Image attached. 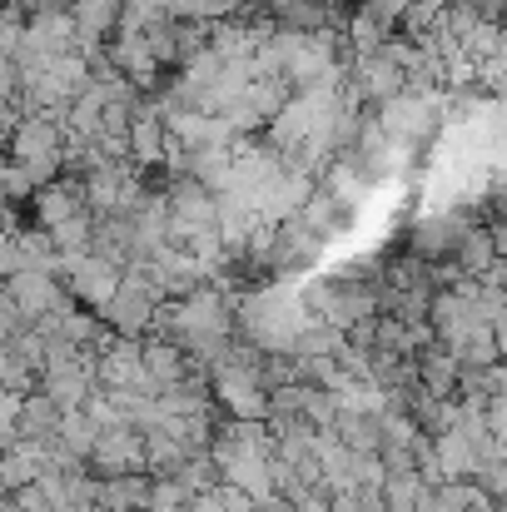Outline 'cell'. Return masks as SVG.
<instances>
[{
  "label": "cell",
  "mask_w": 507,
  "mask_h": 512,
  "mask_svg": "<svg viewBox=\"0 0 507 512\" xmlns=\"http://www.w3.org/2000/svg\"><path fill=\"white\" fill-rule=\"evenodd\" d=\"M378 294H383V284L334 274V279H324L319 289H309V309H314L324 324H334V329L348 334L353 324H363V319H373V314H378Z\"/></svg>",
  "instance_id": "obj_1"
},
{
  "label": "cell",
  "mask_w": 507,
  "mask_h": 512,
  "mask_svg": "<svg viewBox=\"0 0 507 512\" xmlns=\"http://www.w3.org/2000/svg\"><path fill=\"white\" fill-rule=\"evenodd\" d=\"M55 274H60V284L75 294V304H85V309H105L115 294H120V284H125V269L120 264H110L105 254H60V264H55Z\"/></svg>",
  "instance_id": "obj_2"
},
{
  "label": "cell",
  "mask_w": 507,
  "mask_h": 512,
  "mask_svg": "<svg viewBox=\"0 0 507 512\" xmlns=\"http://www.w3.org/2000/svg\"><path fill=\"white\" fill-rule=\"evenodd\" d=\"M353 85H358V95H363L368 105H388V100L408 95V65H403L398 45L388 40L383 50L358 55V60H353Z\"/></svg>",
  "instance_id": "obj_3"
},
{
  "label": "cell",
  "mask_w": 507,
  "mask_h": 512,
  "mask_svg": "<svg viewBox=\"0 0 507 512\" xmlns=\"http://www.w3.org/2000/svg\"><path fill=\"white\" fill-rule=\"evenodd\" d=\"M5 294L25 309V319H30V324H40L45 314L75 309V294H70V289L60 284V274H50V269H25V274L5 279Z\"/></svg>",
  "instance_id": "obj_4"
},
{
  "label": "cell",
  "mask_w": 507,
  "mask_h": 512,
  "mask_svg": "<svg viewBox=\"0 0 507 512\" xmlns=\"http://www.w3.org/2000/svg\"><path fill=\"white\" fill-rule=\"evenodd\" d=\"M95 478H125V473H150L145 458V433L140 428H100V443L90 453Z\"/></svg>",
  "instance_id": "obj_5"
},
{
  "label": "cell",
  "mask_w": 507,
  "mask_h": 512,
  "mask_svg": "<svg viewBox=\"0 0 507 512\" xmlns=\"http://www.w3.org/2000/svg\"><path fill=\"white\" fill-rule=\"evenodd\" d=\"M85 209H90V189H85L80 174H60V179L40 184L35 199H30V214H35L40 229H55V224H65V219H75Z\"/></svg>",
  "instance_id": "obj_6"
},
{
  "label": "cell",
  "mask_w": 507,
  "mask_h": 512,
  "mask_svg": "<svg viewBox=\"0 0 507 512\" xmlns=\"http://www.w3.org/2000/svg\"><path fill=\"white\" fill-rule=\"evenodd\" d=\"M5 140H10V160H20V165L65 155V125H60L55 115H25Z\"/></svg>",
  "instance_id": "obj_7"
},
{
  "label": "cell",
  "mask_w": 507,
  "mask_h": 512,
  "mask_svg": "<svg viewBox=\"0 0 507 512\" xmlns=\"http://www.w3.org/2000/svg\"><path fill=\"white\" fill-rule=\"evenodd\" d=\"M473 224H468V214H428L423 224H413V254H423V259H453L458 254V244H463V234H468Z\"/></svg>",
  "instance_id": "obj_8"
},
{
  "label": "cell",
  "mask_w": 507,
  "mask_h": 512,
  "mask_svg": "<svg viewBox=\"0 0 507 512\" xmlns=\"http://www.w3.org/2000/svg\"><path fill=\"white\" fill-rule=\"evenodd\" d=\"M145 363H150V373H155L160 393H165L169 383H179V378L199 373V368H194V358H189V348H184V343H174V339H165V334H145Z\"/></svg>",
  "instance_id": "obj_9"
},
{
  "label": "cell",
  "mask_w": 507,
  "mask_h": 512,
  "mask_svg": "<svg viewBox=\"0 0 507 512\" xmlns=\"http://www.w3.org/2000/svg\"><path fill=\"white\" fill-rule=\"evenodd\" d=\"M60 423H65V408H60L50 393H30V398L20 403V438L55 443V438H60Z\"/></svg>",
  "instance_id": "obj_10"
},
{
  "label": "cell",
  "mask_w": 507,
  "mask_h": 512,
  "mask_svg": "<svg viewBox=\"0 0 507 512\" xmlns=\"http://www.w3.org/2000/svg\"><path fill=\"white\" fill-rule=\"evenodd\" d=\"M343 40H348V50H353V60H358V55H373V50H383V45L393 40V25H388L383 15H373L368 5H353Z\"/></svg>",
  "instance_id": "obj_11"
},
{
  "label": "cell",
  "mask_w": 507,
  "mask_h": 512,
  "mask_svg": "<svg viewBox=\"0 0 507 512\" xmlns=\"http://www.w3.org/2000/svg\"><path fill=\"white\" fill-rule=\"evenodd\" d=\"M453 259H458V269H463V274L483 279V274L503 259V254H498V234H493V224H473V229L463 234V244H458V254H453Z\"/></svg>",
  "instance_id": "obj_12"
},
{
  "label": "cell",
  "mask_w": 507,
  "mask_h": 512,
  "mask_svg": "<svg viewBox=\"0 0 507 512\" xmlns=\"http://www.w3.org/2000/svg\"><path fill=\"white\" fill-rule=\"evenodd\" d=\"M145 458H150V473H155V478H174V473L194 458V448H189L184 438L165 433V428H150V433H145Z\"/></svg>",
  "instance_id": "obj_13"
},
{
  "label": "cell",
  "mask_w": 507,
  "mask_h": 512,
  "mask_svg": "<svg viewBox=\"0 0 507 512\" xmlns=\"http://www.w3.org/2000/svg\"><path fill=\"white\" fill-rule=\"evenodd\" d=\"M428 488H433V483H428L418 468H393L388 483H383L388 512H418L423 508V498H428Z\"/></svg>",
  "instance_id": "obj_14"
},
{
  "label": "cell",
  "mask_w": 507,
  "mask_h": 512,
  "mask_svg": "<svg viewBox=\"0 0 507 512\" xmlns=\"http://www.w3.org/2000/svg\"><path fill=\"white\" fill-rule=\"evenodd\" d=\"M334 433L348 448H358V453H383V423H378V413H353V408H343Z\"/></svg>",
  "instance_id": "obj_15"
},
{
  "label": "cell",
  "mask_w": 507,
  "mask_h": 512,
  "mask_svg": "<svg viewBox=\"0 0 507 512\" xmlns=\"http://www.w3.org/2000/svg\"><path fill=\"white\" fill-rule=\"evenodd\" d=\"M65 453H75V458H85L90 463V453H95V443H100V423H95V413L90 408H70L65 413V423H60V438H55Z\"/></svg>",
  "instance_id": "obj_16"
},
{
  "label": "cell",
  "mask_w": 507,
  "mask_h": 512,
  "mask_svg": "<svg viewBox=\"0 0 507 512\" xmlns=\"http://www.w3.org/2000/svg\"><path fill=\"white\" fill-rule=\"evenodd\" d=\"M35 189H40V184L30 179V170H25L20 160H10V165H5V199H10V204H20V199H35Z\"/></svg>",
  "instance_id": "obj_17"
},
{
  "label": "cell",
  "mask_w": 507,
  "mask_h": 512,
  "mask_svg": "<svg viewBox=\"0 0 507 512\" xmlns=\"http://www.w3.org/2000/svg\"><path fill=\"white\" fill-rule=\"evenodd\" d=\"M358 5H368L373 15H383L388 25H403L408 20V10L418 5V0H358Z\"/></svg>",
  "instance_id": "obj_18"
},
{
  "label": "cell",
  "mask_w": 507,
  "mask_h": 512,
  "mask_svg": "<svg viewBox=\"0 0 507 512\" xmlns=\"http://www.w3.org/2000/svg\"><path fill=\"white\" fill-rule=\"evenodd\" d=\"M189 512H229V503H224V488L194 493V503H189Z\"/></svg>",
  "instance_id": "obj_19"
},
{
  "label": "cell",
  "mask_w": 507,
  "mask_h": 512,
  "mask_svg": "<svg viewBox=\"0 0 507 512\" xmlns=\"http://www.w3.org/2000/svg\"><path fill=\"white\" fill-rule=\"evenodd\" d=\"M498 348H503V363H507V314L498 319Z\"/></svg>",
  "instance_id": "obj_20"
},
{
  "label": "cell",
  "mask_w": 507,
  "mask_h": 512,
  "mask_svg": "<svg viewBox=\"0 0 507 512\" xmlns=\"http://www.w3.org/2000/svg\"><path fill=\"white\" fill-rule=\"evenodd\" d=\"M324 5H329V10H353L358 0H324Z\"/></svg>",
  "instance_id": "obj_21"
}]
</instances>
